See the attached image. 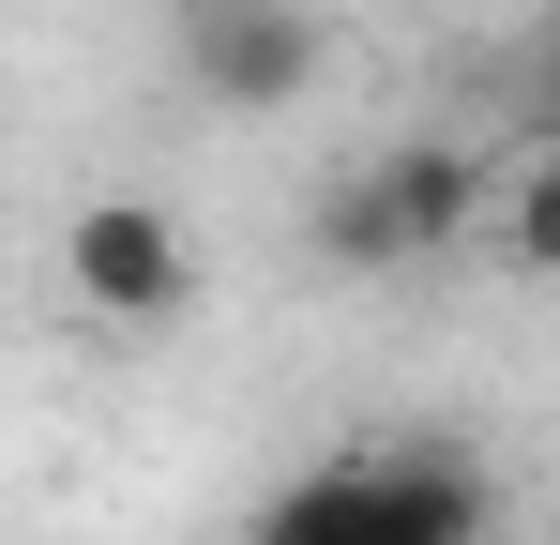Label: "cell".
<instances>
[{"mask_svg": "<svg viewBox=\"0 0 560 545\" xmlns=\"http://www.w3.org/2000/svg\"><path fill=\"white\" fill-rule=\"evenodd\" d=\"M243 545H485V469L455 440H364L303 469Z\"/></svg>", "mask_w": 560, "mask_h": 545, "instance_id": "1", "label": "cell"}, {"mask_svg": "<svg viewBox=\"0 0 560 545\" xmlns=\"http://www.w3.org/2000/svg\"><path fill=\"white\" fill-rule=\"evenodd\" d=\"M303 243L334 272H409V228H394V197H378V167H334L318 197H303Z\"/></svg>", "mask_w": 560, "mask_h": 545, "instance_id": "5", "label": "cell"}, {"mask_svg": "<svg viewBox=\"0 0 560 545\" xmlns=\"http://www.w3.org/2000/svg\"><path fill=\"white\" fill-rule=\"evenodd\" d=\"M500 258H515V272H560V167H546V152L500 182Z\"/></svg>", "mask_w": 560, "mask_h": 545, "instance_id": "6", "label": "cell"}, {"mask_svg": "<svg viewBox=\"0 0 560 545\" xmlns=\"http://www.w3.org/2000/svg\"><path fill=\"white\" fill-rule=\"evenodd\" d=\"M364 167H378V197H394V228H409V258H440V243L485 228V152H455V137H394Z\"/></svg>", "mask_w": 560, "mask_h": 545, "instance_id": "4", "label": "cell"}, {"mask_svg": "<svg viewBox=\"0 0 560 545\" xmlns=\"http://www.w3.org/2000/svg\"><path fill=\"white\" fill-rule=\"evenodd\" d=\"M530 152L560 167V61H530Z\"/></svg>", "mask_w": 560, "mask_h": 545, "instance_id": "7", "label": "cell"}, {"mask_svg": "<svg viewBox=\"0 0 560 545\" xmlns=\"http://www.w3.org/2000/svg\"><path fill=\"white\" fill-rule=\"evenodd\" d=\"M61 272H77L92 318H183V288H197L183 228H167L152 197H92V212L61 228Z\"/></svg>", "mask_w": 560, "mask_h": 545, "instance_id": "3", "label": "cell"}, {"mask_svg": "<svg viewBox=\"0 0 560 545\" xmlns=\"http://www.w3.org/2000/svg\"><path fill=\"white\" fill-rule=\"evenodd\" d=\"M167 46H183V91H197V106H228V121L303 106L318 61H334V31H318L303 0H183V15H167Z\"/></svg>", "mask_w": 560, "mask_h": 545, "instance_id": "2", "label": "cell"}]
</instances>
